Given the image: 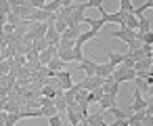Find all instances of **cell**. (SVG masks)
I'll return each instance as SVG.
<instances>
[{
	"label": "cell",
	"instance_id": "10",
	"mask_svg": "<svg viewBox=\"0 0 153 126\" xmlns=\"http://www.w3.org/2000/svg\"><path fill=\"white\" fill-rule=\"evenodd\" d=\"M107 57H109V63H111L113 67L122 65V63H124V59H126V55H122V53H113V51H109V53H107Z\"/></svg>",
	"mask_w": 153,
	"mask_h": 126
},
{
	"label": "cell",
	"instance_id": "27",
	"mask_svg": "<svg viewBox=\"0 0 153 126\" xmlns=\"http://www.w3.org/2000/svg\"><path fill=\"white\" fill-rule=\"evenodd\" d=\"M145 111H147V116H151V118H153V103H149V105H147V109H145Z\"/></svg>",
	"mask_w": 153,
	"mask_h": 126
},
{
	"label": "cell",
	"instance_id": "28",
	"mask_svg": "<svg viewBox=\"0 0 153 126\" xmlns=\"http://www.w3.org/2000/svg\"><path fill=\"white\" fill-rule=\"evenodd\" d=\"M151 9H153V0H151ZM151 21H153V17H151Z\"/></svg>",
	"mask_w": 153,
	"mask_h": 126
},
{
	"label": "cell",
	"instance_id": "13",
	"mask_svg": "<svg viewBox=\"0 0 153 126\" xmlns=\"http://www.w3.org/2000/svg\"><path fill=\"white\" fill-rule=\"evenodd\" d=\"M40 97H46V99H53V101H55V99H57V88L51 86V84H46V86L40 90Z\"/></svg>",
	"mask_w": 153,
	"mask_h": 126
},
{
	"label": "cell",
	"instance_id": "5",
	"mask_svg": "<svg viewBox=\"0 0 153 126\" xmlns=\"http://www.w3.org/2000/svg\"><path fill=\"white\" fill-rule=\"evenodd\" d=\"M82 32H84L82 25H71V28H67V30L61 34V42H76Z\"/></svg>",
	"mask_w": 153,
	"mask_h": 126
},
{
	"label": "cell",
	"instance_id": "18",
	"mask_svg": "<svg viewBox=\"0 0 153 126\" xmlns=\"http://www.w3.org/2000/svg\"><path fill=\"white\" fill-rule=\"evenodd\" d=\"M40 111H42V118H53V116H57V113H59L55 105H48V107H40Z\"/></svg>",
	"mask_w": 153,
	"mask_h": 126
},
{
	"label": "cell",
	"instance_id": "15",
	"mask_svg": "<svg viewBox=\"0 0 153 126\" xmlns=\"http://www.w3.org/2000/svg\"><path fill=\"white\" fill-rule=\"evenodd\" d=\"M136 40H140V42L147 44V46H151V44H153V30L147 32V34H138V32H136Z\"/></svg>",
	"mask_w": 153,
	"mask_h": 126
},
{
	"label": "cell",
	"instance_id": "4",
	"mask_svg": "<svg viewBox=\"0 0 153 126\" xmlns=\"http://www.w3.org/2000/svg\"><path fill=\"white\" fill-rule=\"evenodd\" d=\"M147 105H149V101L143 97V92H140V90H136V88H134V101H132V105H130V111H132V113H136V111H145V109H147Z\"/></svg>",
	"mask_w": 153,
	"mask_h": 126
},
{
	"label": "cell",
	"instance_id": "12",
	"mask_svg": "<svg viewBox=\"0 0 153 126\" xmlns=\"http://www.w3.org/2000/svg\"><path fill=\"white\" fill-rule=\"evenodd\" d=\"M147 32H151V19L138 17V34H147Z\"/></svg>",
	"mask_w": 153,
	"mask_h": 126
},
{
	"label": "cell",
	"instance_id": "16",
	"mask_svg": "<svg viewBox=\"0 0 153 126\" xmlns=\"http://www.w3.org/2000/svg\"><path fill=\"white\" fill-rule=\"evenodd\" d=\"M120 11L122 13H126V15H130V13H134V4L130 2V0H120Z\"/></svg>",
	"mask_w": 153,
	"mask_h": 126
},
{
	"label": "cell",
	"instance_id": "9",
	"mask_svg": "<svg viewBox=\"0 0 153 126\" xmlns=\"http://www.w3.org/2000/svg\"><path fill=\"white\" fill-rule=\"evenodd\" d=\"M99 105H101V111H107L111 107H115V97H109V95H103L99 99Z\"/></svg>",
	"mask_w": 153,
	"mask_h": 126
},
{
	"label": "cell",
	"instance_id": "11",
	"mask_svg": "<svg viewBox=\"0 0 153 126\" xmlns=\"http://www.w3.org/2000/svg\"><path fill=\"white\" fill-rule=\"evenodd\" d=\"M151 65H153V59H143V61H138V63H134V72H149L151 69Z\"/></svg>",
	"mask_w": 153,
	"mask_h": 126
},
{
	"label": "cell",
	"instance_id": "22",
	"mask_svg": "<svg viewBox=\"0 0 153 126\" xmlns=\"http://www.w3.org/2000/svg\"><path fill=\"white\" fill-rule=\"evenodd\" d=\"M7 23H11V25H15V28H17V25L21 23V19H19V15H17V13H13V11H11V13L7 15Z\"/></svg>",
	"mask_w": 153,
	"mask_h": 126
},
{
	"label": "cell",
	"instance_id": "25",
	"mask_svg": "<svg viewBox=\"0 0 153 126\" xmlns=\"http://www.w3.org/2000/svg\"><path fill=\"white\" fill-rule=\"evenodd\" d=\"M74 97H76V90H74V88H69V90H65V92H63V99H65L67 103H69V101H74Z\"/></svg>",
	"mask_w": 153,
	"mask_h": 126
},
{
	"label": "cell",
	"instance_id": "1",
	"mask_svg": "<svg viewBox=\"0 0 153 126\" xmlns=\"http://www.w3.org/2000/svg\"><path fill=\"white\" fill-rule=\"evenodd\" d=\"M134 78H136V72L134 69H128L124 65H117L115 72L111 74V80L117 82V84H122V82H134Z\"/></svg>",
	"mask_w": 153,
	"mask_h": 126
},
{
	"label": "cell",
	"instance_id": "20",
	"mask_svg": "<svg viewBox=\"0 0 153 126\" xmlns=\"http://www.w3.org/2000/svg\"><path fill=\"white\" fill-rule=\"evenodd\" d=\"M53 28H55V32H57V34H59V36H61V34H63V32H65V30H67V21H65V19H57V21H55V25H53Z\"/></svg>",
	"mask_w": 153,
	"mask_h": 126
},
{
	"label": "cell",
	"instance_id": "6",
	"mask_svg": "<svg viewBox=\"0 0 153 126\" xmlns=\"http://www.w3.org/2000/svg\"><path fill=\"white\" fill-rule=\"evenodd\" d=\"M115 72V67L107 61V63H97V69H94V76L97 78H103V80H107V78H111V74Z\"/></svg>",
	"mask_w": 153,
	"mask_h": 126
},
{
	"label": "cell",
	"instance_id": "2",
	"mask_svg": "<svg viewBox=\"0 0 153 126\" xmlns=\"http://www.w3.org/2000/svg\"><path fill=\"white\" fill-rule=\"evenodd\" d=\"M111 36L117 38V40H122V42H126V44H130V42L136 40V32H132L128 28H117L115 32H111Z\"/></svg>",
	"mask_w": 153,
	"mask_h": 126
},
{
	"label": "cell",
	"instance_id": "26",
	"mask_svg": "<svg viewBox=\"0 0 153 126\" xmlns=\"http://www.w3.org/2000/svg\"><path fill=\"white\" fill-rule=\"evenodd\" d=\"M48 124H51V126H61V116L57 113V116H53V118H48Z\"/></svg>",
	"mask_w": 153,
	"mask_h": 126
},
{
	"label": "cell",
	"instance_id": "24",
	"mask_svg": "<svg viewBox=\"0 0 153 126\" xmlns=\"http://www.w3.org/2000/svg\"><path fill=\"white\" fill-rule=\"evenodd\" d=\"M140 46H143V42H140V40H134V42L128 44V53H134V51H138Z\"/></svg>",
	"mask_w": 153,
	"mask_h": 126
},
{
	"label": "cell",
	"instance_id": "3",
	"mask_svg": "<svg viewBox=\"0 0 153 126\" xmlns=\"http://www.w3.org/2000/svg\"><path fill=\"white\" fill-rule=\"evenodd\" d=\"M57 53H59V46H48V48H44V51L38 55V63H40L42 67H46V65L57 57Z\"/></svg>",
	"mask_w": 153,
	"mask_h": 126
},
{
	"label": "cell",
	"instance_id": "14",
	"mask_svg": "<svg viewBox=\"0 0 153 126\" xmlns=\"http://www.w3.org/2000/svg\"><path fill=\"white\" fill-rule=\"evenodd\" d=\"M107 111H109L115 120H128V116H130L128 111H124V109H120V107H111V109H107Z\"/></svg>",
	"mask_w": 153,
	"mask_h": 126
},
{
	"label": "cell",
	"instance_id": "17",
	"mask_svg": "<svg viewBox=\"0 0 153 126\" xmlns=\"http://www.w3.org/2000/svg\"><path fill=\"white\" fill-rule=\"evenodd\" d=\"M134 88L140 90V92H149V82L143 80V78H134Z\"/></svg>",
	"mask_w": 153,
	"mask_h": 126
},
{
	"label": "cell",
	"instance_id": "21",
	"mask_svg": "<svg viewBox=\"0 0 153 126\" xmlns=\"http://www.w3.org/2000/svg\"><path fill=\"white\" fill-rule=\"evenodd\" d=\"M65 113H67V120H69L71 126H80V124H82V118H80L78 113H74V111H65Z\"/></svg>",
	"mask_w": 153,
	"mask_h": 126
},
{
	"label": "cell",
	"instance_id": "23",
	"mask_svg": "<svg viewBox=\"0 0 153 126\" xmlns=\"http://www.w3.org/2000/svg\"><path fill=\"white\" fill-rule=\"evenodd\" d=\"M9 13H11L9 0H0V15H9Z\"/></svg>",
	"mask_w": 153,
	"mask_h": 126
},
{
	"label": "cell",
	"instance_id": "19",
	"mask_svg": "<svg viewBox=\"0 0 153 126\" xmlns=\"http://www.w3.org/2000/svg\"><path fill=\"white\" fill-rule=\"evenodd\" d=\"M19 120H21V111L9 113V116H7V124H4V126H15V124H17Z\"/></svg>",
	"mask_w": 153,
	"mask_h": 126
},
{
	"label": "cell",
	"instance_id": "8",
	"mask_svg": "<svg viewBox=\"0 0 153 126\" xmlns=\"http://www.w3.org/2000/svg\"><path fill=\"white\" fill-rule=\"evenodd\" d=\"M94 69H97V63H94L92 59H86V57H84V61L80 63V72H84L86 78H92V76H94Z\"/></svg>",
	"mask_w": 153,
	"mask_h": 126
},
{
	"label": "cell",
	"instance_id": "7",
	"mask_svg": "<svg viewBox=\"0 0 153 126\" xmlns=\"http://www.w3.org/2000/svg\"><path fill=\"white\" fill-rule=\"evenodd\" d=\"M101 90H103V95H109V97H117V90H120V84H117V82H113L111 78H107V80L103 82V86H101Z\"/></svg>",
	"mask_w": 153,
	"mask_h": 126
}]
</instances>
